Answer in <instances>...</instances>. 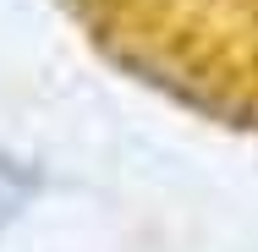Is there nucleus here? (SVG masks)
Listing matches in <instances>:
<instances>
[{"label":"nucleus","mask_w":258,"mask_h":252,"mask_svg":"<svg viewBox=\"0 0 258 252\" xmlns=\"http://www.w3.org/2000/svg\"><path fill=\"white\" fill-rule=\"evenodd\" d=\"M39 187H44V176L28 164V159H11V153H0V230L28 208V203L39 198Z\"/></svg>","instance_id":"obj_1"}]
</instances>
